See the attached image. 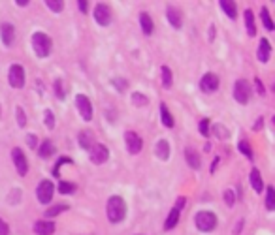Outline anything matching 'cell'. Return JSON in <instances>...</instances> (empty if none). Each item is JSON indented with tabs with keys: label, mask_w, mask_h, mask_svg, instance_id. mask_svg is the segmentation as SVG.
Wrapping results in <instances>:
<instances>
[{
	"label": "cell",
	"mask_w": 275,
	"mask_h": 235,
	"mask_svg": "<svg viewBox=\"0 0 275 235\" xmlns=\"http://www.w3.org/2000/svg\"><path fill=\"white\" fill-rule=\"evenodd\" d=\"M106 217L112 224H119L126 217V203L121 196H112L106 203Z\"/></svg>",
	"instance_id": "1"
},
{
	"label": "cell",
	"mask_w": 275,
	"mask_h": 235,
	"mask_svg": "<svg viewBox=\"0 0 275 235\" xmlns=\"http://www.w3.org/2000/svg\"><path fill=\"white\" fill-rule=\"evenodd\" d=\"M32 51L40 58L49 56L51 51H53V40L47 34H44V32H34L32 34Z\"/></svg>",
	"instance_id": "2"
},
{
	"label": "cell",
	"mask_w": 275,
	"mask_h": 235,
	"mask_svg": "<svg viewBox=\"0 0 275 235\" xmlns=\"http://www.w3.org/2000/svg\"><path fill=\"white\" fill-rule=\"evenodd\" d=\"M194 224H196V228L200 229V231L209 233V231H213V229L217 228V215L211 213V211H200L194 217Z\"/></svg>",
	"instance_id": "3"
},
{
	"label": "cell",
	"mask_w": 275,
	"mask_h": 235,
	"mask_svg": "<svg viewBox=\"0 0 275 235\" xmlns=\"http://www.w3.org/2000/svg\"><path fill=\"white\" fill-rule=\"evenodd\" d=\"M53 194H55V185L49 179H42L36 188V198L42 205H49L53 201Z\"/></svg>",
	"instance_id": "4"
},
{
	"label": "cell",
	"mask_w": 275,
	"mask_h": 235,
	"mask_svg": "<svg viewBox=\"0 0 275 235\" xmlns=\"http://www.w3.org/2000/svg\"><path fill=\"white\" fill-rule=\"evenodd\" d=\"M8 81H10V85H12L13 89H23L26 81L25 68H23L21 64H12L10 70H8Z\"/></svg>",
	"instance_id": "5"
},
{
	"label": "cell",
	"mask_w": 275,
	"mask_h": 235,
	"mask_svg": "<svg viewBox=\"0 0 275 235\" xmlns=\"http://www.w3.org/2000/svg\"><path fill=\"white\" fill-rule=\"evenodd\" d=\"M234 98L241 105H247L251 100V85L247 79H238L234 83Z\"/></svg>",
	"instance_id": "6"
},
{
	"label": "cell",
	"mask_w": 275,
	"mask_h": 235,
	"mask_svg": "<svg viewBox=\"0 0 275 235\" xmlns=\"http://www.w3.org/2000/svg\"><path fill=\"white\" fill-rule=\"evenodd\" d=\"M93 17L100 26H107L109 23H112V19H113L112 8L107 6V4H96V6H94V10H93Z\"/></svg>",
	"instance_id": "7"
},
{
	"label": "cell",
	"mask_w": 275,
	"mask_h": 235,
	"mask_svg": "<svg viewBox=\"0 0 275 235\" xmlns=\"http://www.w3.org/2000/svg\"><path fill=\"white\" fill-rule=\"evenodd\" d=\"M75 109L81 115L83 121L89 123V121L93 119V104H91L89 96H85V94H77V96H75Z\"/></svg>",
	"instance_id": "8"
},
{
	"label": "cell",
	"mask_w": 275,
	"mask_h": 235,
	"mask_svg": "<svg viewBox=\"0 0 275 235\" xmlns=\"http://www.w3.org/2000/svg\"><path fill=\"white\" fill-rule=\"evenodd\" d=\"M12 160H13V166H15V171H17L21 177H25V175L29 173V160H26L25 153L19 147L12 149Z\"/></svg>",
	"instance_id": "9"
},
{
	"label": "cell",
	"mask_w": 275,
	"mask_h": 235,
	"mask_svg": "<svg viewBox=\"0 0 275 235\" xmlns=\"http://www.w3.org/2000/svg\"><path fill=\"white\" fill-rule=\"evenodd\" d=\"M125 143H126V151L134 156L140 155V153H142V149H144V139L138 136L134 130L125 132Z\"/></svg>",
	"instance_id": "10"
},
{
	"label": "cell",
	"mask_w": 275,
	"mask_h": 235,
	"mask_svg": "<svg viewBox=\"0 0 275 235\" xmlns=\"http://www.w3.org/2000/svg\"><path fill=\"white\" fill-rule=\"evenodd\" d=\"M89 158L93 164L100 166V164H106L107 158H109V149L104 145V143H96L91 151H89Z\"/></svg>",
	"instance_id": "11"
},
{
	"label": "cell",
	"mask_w": 275,
	"mask_h": 235,
	"mask_svg": "<svg viewBox=\"0 0 275 235\" xmlns=\"http://www.w3.org/2000/svg\"><path fill=\"white\" fill-rule=\"evenodd\" d=\"M221 85V81H219V75L217 74H213V72H207V74L202 75V79H200V89H202V93H206V94H213L217 89H219Z\"/></svg>",
	"instance_id": "12"
},
{
	"label": "cell",
	"mask_w": 275,
	"mask_h": 235,
	"mask_svg": "<svg viewBox=\"0 0 275 235\" xmlns=\"http://www.w3.org/2000/svg\"><path fill=\"white\" fill-rule=\"evenodd\" d=\"M0 38H2V44L6 47H12L15 42V26L12 23H2L0 25Z\"/></svg>",
	"instance_id": "13"
},
{
	"label": "cell",
	"mask_w": 275,
	"mask_h": 235,
	"mask_svg": "<svg viewBox=\"0 0 275 235\" xmlns=\"http://www.w3.org/2000/svg\"><path fill=\"white\" fill-rule=\"evenodd\" d=\"M166 19H168V23L174 26L175 31H179L183 26V13H181V10H177L175 6L166 8Z\"/></svg>",
	"instance_id": "14"
},
{
	"label": "cell",
	"mask_w": 275,
	"mask_h": 235,
	"mask_svg": "<svg viewBox=\"0 0 275 235\" xmlns=\"http://www.w3.org/2000/svg\"><path fill=\"white\" fill-rule=\"evenodd\" d=\"M32 229H34V233L36 235H53L55 233L57 226L53 220H36L34 226H32Z\"/></svg>",
	"instance_id": "15"
},
{
	"label": "cell",
	"mask_w": 275,
	"mask_h": 235,
	"mask_svg": "<svg viewBox=\"0 0 275 235\" xmlns=\"http://www.w3.org/2000/svg\"><path fill=\"white\" fill-rule=\"evenodd\" d=\"M77 143H79V147H81L83 151L89 153V151L96 145V139H94V134L91 130H81L77 134Z\"/></svg>",
	"instance_id": "16"
},
{
	"label": "cell",
	"mask_w": 275,
	"mask_h": 235,
	"mask_svg": "<svg viewBox=\"0 0 275 235\" xmlns=\"http://www.w3.org/2000/svg\"><path fill=\"white\" fill-rule=\"evenodd\" d=\"M185 160H187V166H190V169H200L202 167V158L200 153L193 147L185 149Z\"/></svg>",
	"instance_id": "17"
},
{
	"label": "cell",
	"mask_w": 275,
	"mask_h": 235,
	"mask_svg": "<svg viewBox=\"0 0 275 235\" xmlns=\"http://www.w3.org/2000/svg\"><path fill=\"white\" fill-rule=\"evenodd\" d=\"M170 155H172V149H170V143L166 139H158L155 143V156L156 158H160V160H168Z\"/></svg>",
	"instance_id": "18"
},
{
	"label": "cell",
	"mask_w": 275,
	"mask_h": 235,
	"mask_svg": "<svg viewBox=\"0 0 275 235\" xmlns=\"http://www.w3.org/2000/svg\"><path fill=\"white\" fill-rule=\"evenodd\" d=\"M257 56H258V61L262 62V64H266V62L269 61V56H271V45H269V42L266 40V38H262V40L258 42Z\"/></svg>",
	"instance_id": "19"
},
{
	"label": "cell",
	"mask_w": 275,
	"mask_h": 235,
	"mask_svg": "<svg viewBox=\"0 0 275 235\" xmlns=\"http://www.w3.org/2000/svg\"><path fill=\"white\" fill-rule=\"evenodd\" d=\"M249 181H251V186H253V190L257 192V194H262V190H264V188H266V186H264L262 173L258 171L257 167H253V169H251Z\"/></svg>",
	"instance_id": "20"
},
{
	"label": "cell",
	"mask_w": 275,
	"mask_h": 235,
	"mask_svg": "<svg viewBox=\"0 0 275 235\" xmlns=\"http://www.w3.org/2000/svg\"><path fill=\"white\" fill-rule=\"evenodd\" d=\"M55 143L51 141V139H45V141L40 143V147H38V156L40 158H44V160H47V158H51V156L55 155Z\"/></svg>",
	"instance_id": "21"
},
{
	"label": "cell",
	"mask_w": 275,
	"mask_h": 235,
	"mask_svg": "<svg viewBox=\"0 0 275 235\" xmlns=\"http://www.w3.org/2000/svg\"><path fill=\"white\" fill-rule=\"evenodd\" d=\"M140 26H142L145 36H151L153 31H155V23H153V19H151V15L147 12L140 13Z\"/></svg>",
	"instance_id": "22"
},
{
	"label": "cell",
	"mask_w": 275,
	"mask_h": 235,
	"mask_svg": "<svg viewBox=\"0 0 275 235\" xmlns=\"http://www.w3.org/2000/svg\"><path fill=\"white\" fill-rule=\"evenodd\" d=\"M243 21H245V28H247V34H249L251 38L257 36V25H255V13H253V10H245Z\"/></svg>",
	"instance_id": "23"
},
{
	"label": "cell",
	"mask_w": 275,
	"mask_h": 235,
	"mask_svg": "<svg viewBox=\"0 0 275 235\" xmlns=\"http://www.w3.org/2000/svg\"><path fill=\"white\" fill-rule=\"evenodd\" d=\"M70 209V205L68 203H55V205H51V207H47L45 209V220H51V218H55L59 217L61 213H64V211H68Z\"/></svg>",
	"instance_id": "24"
},
{
	"label": "cell",
	"mask_w": 275,
	"mask_h": 235,
	"mask_svg": "<svg viewBox=\"0 0 275 235\" xmlns=\"http://www.w3.org/2000/svg\"><path fill=\"white\" fill-rule=\"evenodd\" d=\"M179 215H181V211L177 209V207H172L168 218H166V222H164V229H166V231H170V229H174L175 226H177V222H179Z\"/></svg>",
	"instance_id": "25"
},
{
	"label": "cell",
	"mask_w": 275,
	"mask_h": 235,
	"mask_svg": "<svg viewBox=\"0 0 275 235\" xmlns=\"http://www.w3.org/2000/svg\"><path fill=\"white\" fill-rule=\"evenodd\" d=\"M160 121H162V124L166 128H174V124H175L174 115L170 113L168 105L166 104H160Z\"/></svg>",
	"instance_id": "26"
},
{
	"label": "cell",
	"mask_w": 275,
	"mask_h": 235,
	"mask_svg": "<svg viewBox=\"0 0 275 235\" xmlns=\"http://www.w3.org/2000/svg\"><path fill=\"white\" fill-rule=\"evenodd\" d=\"M221 8H223V12L226 13V17H230L232 21L238 17V6H236L234 2H228V0H221Z\"/></svg>",
	"instance_id": "27"
},
{
	"label": "cell",
	"mask_w": 275,
	"mask_h": 235,
	"mask_svg": "<svg viewBox=\"0 0 275 235\" xmlns=\"http://www.w3.org/2000/svg\"><path fill=\"white\" fill-rule=\"evenodd\" d=\"M260 19H262V23H264V28L269 32H273V21H271V15H269L268 8L266 6L260 10Z\"/></svg>",
	"instance_id": "28"
},
{
	"label": "cell",
	"mask_w": 275,
	"mask_h": 235,
	"mask_svg": "<svg viewBox=\"0 0 275 235\" xmlns=\"http://www.w3.org/2000/svg\"><path fill=\"white\" fill-rule=\"evenodd\" d=\"M132 105H136V107H147L149 105V98L142 93H134L132 94Z\"/></svg>",
	"instance_id": "29"
},
{
	"label": "cell",
	"mask_w": 275,
	"mask_h": 235,
	"mask_svg": "<svg viewBox=\"0 0 275 235\" xmlns=\"http://www.w3.org/2000/svg\"><path fill=\"white\" fill-rule=\"evenodd\" d=\"M77 190V186L74 183H68V181H61V185H59V192L63 194V196H70V194H74Z\"/></svg>",
	"instance_id": "30"
},
{
	"label": "cell",
	"mask_w": 275,
	"mask_h": 235,
	"mask_svg": "<svg viewBox=\"0 0 275 235\" xmlns=\"http://www.w3.org/2000/svg\"><path fill=\"white\" fill-rule=\"evenodd\" d=\"M162 85L164 89H170L174 85V74H172V70L168 66H162Z\"/></svg>",
	"instance_id": "31"
},
{
	"label": "cell",
	"mask_w": 275,
	"mask_h": 235,
	"mask_svg": "<svg viewBox=\"0 0 275 235\" xmlns=\"http://www.w3.org/2000/svg\"><path fill=\"white\" fill-rule=\"evenodd\" d=\"M266 209H268V211L275 209V190H273V186H268V188H266Z\"/></svg>",
	"instance_id": "32"
},
{
	"label": "cell",
	"mask_w": 275,
	"mask_h": 235,
	"mask_svg": "<svg viewBox=\"0 0 275 235\" xmlns=\"http://www.w3.org/2000/svg\"><path fill=\"white\" fill-rule=\"evenodd\" d=\"M238 149H239V153H241V155L243 156H247V158H249V160H253V147H251V143L249 141H239L238 143Z\"/></svg>",
	"instance_id": "33"
},
{
	"label": "cell",
	"mask_w": 275,
	"mask_h": 235,
	"mask_svg": "<svg viewBox=\"0 0 275 235\" xmlns=\"http://www.w3.org/2000/svg\"><path fill=\"white\" fill-rule=\"evenodd\" d=\"M53 91H55V96H57L59 100H64V98H66V91H64L63 79H55V83H53Z\"/></svg>",
	"instance_id": "34"
},
{
	"label": "cell",
	"mask_w": 275,
	"mask_h": 235,
	"mask_svg": "<svg viewBox=\"0 0 275 235\" xmlns=\"http://www.w3.org/2000/svg\"><path fill=\"white\" fill-rule=\"evenodd\" d=\"M45 6L49 8L51 12L61 13L64 10V2L63 0H45Z\"/></svg>",
	"instance_id": "35"
},
{
	"label": "cell",
	"mask_w": 275,
	"mask_h": 235,
	"mask_svg": "<svg viewBox=\"0 0 275 235\" xmlns=\"http://www.w3.org/2000/svg\"><path fill=\"white\" fill-rule=\"evenodd\" d=\"M44 124L47 130H53V128H55V115H53V111H49V109H45L44 113Z\"/></svg>",
	"instance_id": "36"
},
{
	"label": "cell",
	"mask_w": 275,
	"mask_h": 235,
	"mask_svg": "<svg viewBox=\"0 0 275 235\" xmlns=\"http://www.w3.org/2000/svg\"><path fill=\"white\" fill-rule=\"evenodd\" d=\"M15 117H17V126L19 128H25L26 126V113L23 107H17L15 109Z\"/></svg>",
	"instance_id": "37"
},
{
	"label": "cell",
	"mask_w": 275,
	"mask_h": 235,
	"mask_svg": "<svg viewBox=\"0 0 275 235\" xmlns=\"http://www.w3.org/2000/svg\"><path fill=\"white\" fill-rule=\"evenodd\" d=\"M223 196H225V203L228 205V207H234V205H236V192L232 190V188H226Z\"/></svg>",
	"instance_id": "38"
},
{
	"label": "cell",
	"mask_w": 275,
	"mask_h": 235,
	"mask_svg": "<svg viewBox=\"0 0 275 235\" xmlns=\"http://www.w3.org/2000/svg\"><path fill=\"white\" fill-rule=\"evenodd\" d=\"M198 132H200L204 137H209V119H200V123H198Z\"/></svg>",
	"instance_id": "39"
},
{
	"label": "cell",
	"mask_w": 275,
	"mask_h": 235,
	"mask_svg": "<svg viewBox=\"0 0 275 235\" xmlns=\"http://www.w3.org/2000/svg\"><path fill=\"white\" fill-rule=\"evenodd\" d=\"M64 164H74V160H72V158H68V156L59 158V160H57V164H55V169H53V175H55V177H59V169H61Z\"/></svg>",
	"instance_id": "40"
},
{
	"label": "cell",
	"mask_w": 275,
	"mask_h": 235,
	"mask_svg": "<svg viewBox=\"0 0 275 235\" xmlns=\"http://www.w3.org/2000/svg\"><path fill=\"white\" fill-rule=\"evenodd\" d=\"M213 132H215V134H217L221 139H226V137L230 136V132L226 130L223 124H215V126H213Z\"/></svg>",
	"instance_id": "41"
},
{
	"label": "cell",
	"mask_w": 275,
	"mask_h": 235,
	"mask_svg": "<svg viewBox=\"0 0 275 235\" xmlns=\"http://www.w3.org/2000/svg\"><path fill=\"white\" fill-rule=\"evenodd\" d=\"M112 83L117 87V91H119V93H125L126 89H128V81L121 79V77H115V79H112Z\"/></svg>",
	"instance_id": "42"
},
{
	"label": "cell",
	"mask_w": 275,
	"mask_h": 235,
	"mask_svg": "<svg viewBox=\"0 0 275 235\" xmlns=\"http://www.w3.org/2000/svg\"><path fill=\"white\" fill-rule=\"evenodd\" d=\"M26 143H29V147H31V149H34V151H36V145H38V137L34 136V134H29V136H26Z\"/></svg>",
	"instance_id": "43"
},
{
	"label": "cell",
	"mask_w": 275,
	"mask_h": 235,
	"mask_svg": "<svg viewBox=\"0 0 275 235\" xmlns=\"http://www.w3.org/2000/svg\"><path fill=\"white\" fill-rule=\"evenodd\" d=\"M0 235H10V226H8L6 220L0 218Z\"/></svg>",
	"instance_id": "44"
},
{
	"label": "cell",
	"mask_w": 275,
	"mask_h": 235,
	"mask_svg": "<svg viewBox=\"0 0 275 235\" xmlns=\"http://www.w3.org/2000/svg\"><path fill=\"white\" fill-rule=\"evenodd\" d=\"M255 87H257V94H260V96H264L266 94V89H264V85H262V81L258 79H255Z\"/></svg>",
	"instance_id": "45"
},
{
	"label": "cell",
	"mask_w": 275,
	"mask_h": 235,
	"mask_svg": "<svg viewBox=\"0 0 275 235\" xmlns=\"http://www.w3.org/2000/svg\"><path fill=\"white\" fill-rule=\"evenodd\" d=\"M77 8H79V12L87 13V10H89V4H87V2H85V0H79V2H77Z\"/></svg>",
	"instance_id": "46"
},
{
	"label": "cell",
	"mask_w": 275,
	"mask_h": 235,
	"mask_svg": "<svg viewBox=\"0 0 275 235\" xmlns=\"http://www.w3.org/2000/svg\"><path fill=\"white\" fill-rule=\"evenodd\" d=\"M262 126H264V119H262V117H258V119H257V123L253 124V130H260Z\"/></svg>",
	"instance_id": "47"
},
{
	"label": "cell",
	"mask_w": 275,
	"mask_h": 235,
	"mask_svg": "<svg viewBox=\"0 0 275 235\" xmlns=\"http://www.w3.org/2000/svg\"><path fill=\"white\" fill-rule=\"evenodd\" d=\"M219 162H221V158H219V156H217V158H215V160L211 162V169H209V171H211V173H215V169H217V166H219Z\"/></svg>",
	"instance_id": "48"
},
{
	"label": "cell",
	"mask_w": 275,
	"mask_h": 235,
	"mask_svg": "<svg viewBox=\"0 0 275 235\" xmlns=\"http://www.w3.org/2000/svg\"><path fill=\"white\" fill-rule=\"evenodd\" d=\"M213 38H215V26H209V40H211V42H213Z\"/></svg>",
	"instance_id": "49"
},
{
	"label": "cell",
	"mask_w": 275,
	"mask_h": 235,
	"mask_svg": "<svg viewBox=\"0 0 275 235\" xmlns=\"http://www.w3.org/2000/svg\"><path fill=\"white\" fill-rule=\"evenodd\" d=\"M241 226H243V218H241V220L238 222V226H236V233H239V231H241Z\"/></svg>",
	"instance_id": "50"
},
{
	"label": "cell",
	"mask_w": 275,
	"mask_h": 235,
	"mask_svg": "<svg viewBox=\"0 0 275 235\" xmlns=\"http://www.w3.org/2000/svg\"><path fill=\"white\" fill-rule=\"evenodd\" d=\"M15 4H17L19 8H21V6H23V8H25V6H29V2H21V0H17V2H15Z\"/></svg>",
	"instance_id": "51"
}]
</instances>
